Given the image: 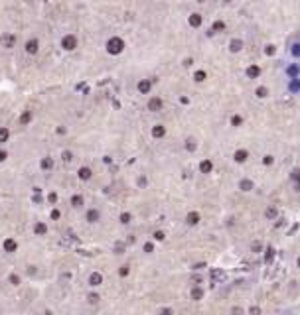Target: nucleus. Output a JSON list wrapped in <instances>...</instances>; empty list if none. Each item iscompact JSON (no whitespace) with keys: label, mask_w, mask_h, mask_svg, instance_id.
Returning <instances> with one entry per match:
<instances>
[{"label":"nucleus","mask_w":300,"mask_h":315,"mask_svg":"<svg viewBox=\"0 0 300 315\" xmlns=\"http://www.w3.org/2000/svg\"><path fill=\"white\" fill-rule=\"evenodd\" d=\"M91 175H93V172H91L89 168H81V169H79V177H81V179H91Z\"/></svg>","instance_id":"nucleus-12"},{"label":"nucleus","mask_w":300,"mask_h":315,"mask_svg":"<svg viewBox=\"0 0 300 315\" xmlns=\"http://www.w3.org/2000/svg\"><path fill=\"white\" fill-rule=\"evenodd\" d=\"M267 95H269V91H267V87H259V89H257V97H259V99H265Z\"/></svg>","instance_id":"nucleus-23"},{"label":"nucleus","mask_w":300,"mask_h":315,"mask_svg":"<svg viewBox=\"0 0 300 315\" xmlns=\"http://www.w3.org/2000/svg\"><path fill=\"white\" fill-rule=\"evenodd\" d=\"M211 168H213V164L210 162V160H205V162H201V164H200V169H201L203 173H210V172H211Z\"/></svg>","instance_id":"nucleus-11"},{"label":"nucleus","mask_w":300,"mask_h":315,"mask_svg":"<svg viewBox=\"0 0 300 315\" xmlns=\"http://www.w3.org/2000/svg\"><path fill=\"white\" fill-rule=\"evenodd\" d=\"M30 120H32V113H30V110H26V113L20 116V122H22V124H28Z\"/></svg>","instance_id":"nucleus-19"},{"label":"nucleus","mask_w":300,"mask_h":315,"mask_svg":"<svg viewBox=\"0 0 300 315\" xmlns=\"http://www.w3.org/2000/svg\"><path fill=\"white\" fill-rule=\"evenodd\" d=\"M154 238H156V240H164V232H154Z\"/></svg>","instance_id":"nucleus-32"},{"label":"nucleus","mask_w":300,"mask_h":315,"mask_svg":"<svg viewBox=\"0 0 300 315\" xmlns=\"http://www.w3.org/2000/svg\"><path fill=\"white\" fill-rule=\"evenodd\" d=\"M265 164H267V165H271V164H272V158H271V156H267V158H265Z\"/></svg>","instance_id":"nucleus-39"},{"label":"nucleus","mask_w":300,"mask_h":315,"mask_svg":"<svg viewBox=\"0 0 300 315\" xmlns=\"http://www.w3.org/2000/svg\"><path fill=\"white\" fill-rule=\"evenodd\" d=\"M89 282H91V286H99L101 282H103V276H101L99 272H93L91 278H89Z\"/></svg>","instance_id":"nucleus-5"},{"label":"nucleus","mask_w":300,"mask_h":315,"mask_svg":"<svg viewBox=\"0 0 300 315\" xmlns=\"http://www.w3.org/2000/svg\"><path fill=\"white\" fill-rule=\"evenodd\" d=\"M63 160H65V162H71V152H63Z\"/></svg>","instance_id":"nucleus-33"},{"label":"nucleus","mask_w":300,"mask_h":315,"mask_svg":"<svg viewBox=\"0 0 300 315\" xmlns=\"http://www.w3.org/2000/svg\"><path fill=\"white\" fill-rule=\"evenodd\" d=\"M201 296H203V292L200 290V287H196V290H192V297H194V300H201Z\"/></svg>","instance_id":"nucleus-24"},{"label":"nucleus","mask_w":300,"mask_h":315,"mask_svg":"<svg viewBox=\"0 0 300 315\" xmlns=\"http://www.w3.org/2000/svg\"><path fill=\"white\" fill-rule=\"evenodd\" d=\"M51 219H60V211H57V209L51 211Z\"/></svg>","instance_id":"nucleus-37"},{"label":"nucleus","mask_w":300,"mask_h":315,"mask_svg":"<svg viewBox=\"0 0 300 315\" xmlns=\"http://www.w3.org/2000/svg\"><path fill=\"white\" fill-rule=\"evenodd\" d=\"M4 250H6V252L16 250V240L14 238H6V240H4Z\"/></svg>","instance_id":"nucleus-7"},{"label":"nucleus","mask_w":300,"mask_h":315,"mask_svg":"<svg viewBox=\"0 0 300 315\" xmlns=\"http://www.w3.org/2000/svg\"><path fill=\"white\" fill-rule=\"evenodd\" d=\"M97 219H99V211L91 209V211L87 213V221H89V223H95V221H97Z\"/></svg>","instance_id":"nucleus-16"},{"label":"nucleus","mask_w":300,"mask_h":315,"mask_svg":"<svg viewBox=\"0 0 300 315\" xmlns=\"http://www.w3.org/2000/svg\"><path fill=\"white\" fill-rule=\"evenodd\" d=\"M241 47H243V41L241 40H233L231 41V51H239Z\"/></svg>","instance_id":"nucleus-20"},{"label":"nucleus","mask_w":300,"mask_h":315,"mask_svg":"<svg viewBox=\"0 0 300 315\" xmlns=\"http://www.w3.org/2000/svg\"><path fill=\"white\" fill-rule=\"evenodd\" d=\"M267 217H276V209H272V207H271V209H267Z\"/></svg>","instance_id":"nucleus-29"},{"label":"nucleus","mask_w":300,"mask_h":315,"mask_svg":"<svg viewBox=\"0 0 300 315\" xmlns=\"http://www.w3.org/2000/svg\"><path fill=\"white\" fill-rule=\"evenodd\" d=\"M186 148H188V150H196V144H194V140H188Z\"/></svg>","instance_id":"nucleus-31"},{"label":"nucleus","mask_w":300,"mask_h":315,"mask_svg":"<svg viewBox=\"0 0 300 315\" xmlns=\"http://www.w3.org/2000/svg\"><path fill=\"white\" fill-rule=\"evenodd\" d=\"M188 223H190V225H197V223H200V215H197L196 211H192L190 215H188Z\"/></svg>","instance_id":"nucleus-13"},{"label":"nucleus","mask_w":300,"mask_h":315,"mask_svg":"<svg viewBox=\"0 0 300 315\" xmlns=\"http://www.w3.org/2000/svg\"><path fill=\"white\" fill-rule=\"evenodd\" d=\"M259 73H261V69L257 67V65H253V67H249L247 69V75L251 77V79H255V77H259Z\"/></svg>","instance_id":"nucleus-15"},{"label":"nucleus","mask_w":300,"mask_h":315,"mask_svg":"<svg viewBox=\"0 0 300 315\" xmlns=\"http://www.w3.org/2000/svg\"><path fill=\"white\" fill-rule=\"evenodd\" d=\"M121 221H122V223H128V221H130V215H128V213H122V215H121Z\"/></svg>","instance_id":"nucleus-30"},{"label":"nucleus","mask_w":300,"mask_h":315,"mask_svg":"<svg viewBox=\"0 0 300 315\" xmlns=\"http://www.w3.org/2000/svg\"><path fill=\"white\" fill-rule=\"evenodd\" d=\"M245 160H247V152H245V150H237V152H235V162L243 164Z\"/></svg>","instance_id":"nucleus-10"},{"label":"nucleus","mask_w":300,"mask_h":315,"mask_svg":"<svg viewBox=\"0 0 300 315\" xmlns=\"http://www.w3.org/2000/svg\"><path fill=\"white\" fill-rule=\"evenodd\" d=\"M164 134H166V128H164V126H160V124H158V126H154V128H152V136H154V138H162Z\"/></svg>","instance_id":"nucleus-9"},{"label":"nucleus","mask_w":300,"mask_h":315,"mask_svg":"<svg viewBox=\"0 0 300 315\" xmlns=\"http://www.w3.org/2000/svg\"><path fill=\"white\" fill-rule=\"evenodd\" d=\"M122 47H125V41H122L121 38H111L109 41H107V51L113 53V55L121 53V51H122Z\"/></svg>","instance_id":"nucleus-1"},{"label":"nucleus","mask_w":300,"mask_h":315,"mask_svg":"<svg viewBox=\"0 0 300 315\" xmlns=\"http://www.w3.org/2000/svg\"><path fill=\"white\" fill-rule=\"evenodd\" d=\"M150 87H152V83H150V81H146V79L138 83V91H140V93H144V95H146L148 91H150Z\"/></svg>","instance_id":"nucleus-8"},{"label":"nucleus","mask_w":300,"mask_h":315,"mask_svg":"<svg viewBox=\"0 0 300 315\" xmlns=\"http://www.w3.org/2000/svg\"><path fill=\"white\" fill-rule=\"evenodd\" d=\"M26 51L28 53H38V40H30L26 44Z\"/></svg>","instance_id":"nucleus-6"},{"label":"nucleus","mask_w":300,"mask_h":315,"mask_svg":"<svg viewBox=\"0 0 300 315\" xmlns=\"http://www.w3.org/2000/svg\"><path fill=\"white\" fill-rule=\"evenodd\" d=\"M42 168H44V169H51L53 168V160L51 158H44V160H42Z\"/></svg>","instance_id":"nucleus-17"},{"label":"nucleus","mask_w":300,"mask_h":315,"mask_svg":"<svg viewBox=\"0 0 300 315\" xmlns=\"http://www.w3.org/2000/svg\"><path fill=\"white\" fill-rule=\"evenodd\" d=\"M128 274V266H122L121 268V276H126Z\"/></svg>","instance_id":"nucleus-34"},{"label":"nucleus","mask_w":300,"mask_h":315,"mask_svg":"<svg viewBox=\"0 0 300 315\" xmlns=\"http://www.w3.org/2000/svg\"><path fill=\"white\" fill-rule=\"evenodd\" d=\"M4 160H6V152L0 150V162H4Z\"/></svg>","instance_id":"nucleus-38"},{"label":"nucleus","mask_w":300,"mask_h":315,"mask_svg":"<svg viewBox=\"0 0 300 315\" xmlns=\"http://www.w3.org/2000/svg\"><path fill=\"white\" fill-rule=\"evenodd\" d=\"M71 205H73V207H81V205H83V199H81L79 195H73V197H71Z\"/></svg>","instance_id":"nucleus-21"},{"label":"nucleus","mask_w":300,"mask_h":315,"mask_svg":"<svg viewBox=\"0 0 300 315\" xmlns=\"http://www.w3.org/2000/svg\"><path fill=\"white\" fill-rule=\"evenodd\" d=\"M10 282H12V284H18L20 278H18V276H10Z\"/></svg>","instance_id":"nucleus-35"},{"label":"nucleus","mask_w":300,"mask_h":315,"mask_svg":"<svg viewBox=\"0 0 300 315\" xmlns=\"http://www.w3.org/2000/svg\"><path fill=\"white\" fill-rule=\"evenodd\" d=\"M241 189H243V191H251V189H253V181L243 179V181H241Z\"/></svg>","instance_id":"nucleus-18"},{"label":"nucleus","mask_w":300,"mask_h":315,"mask_svg":"<svg viewBox=\"0 0 300 315\" xmlns=\"http://www.w3.org/2000/svg\"><path fill=\"white\" fill-rule=\"evenodd\" d=\"M241 122H243V118H241V116H233V118H231V124H233V126H239Z\"/></svg>","instance_id":"nucleus-27"},{"label":"nucleus","mask_w":300,"mask_h":315,"mask_svg":"<svg viewBox=\"0 0 300 315\" xmlns=\"http://www.w3.org/2000/svg\"><path fill=\"white\" fill-rule=\"evenodd\" d=\"M8 140V128H0V142Z\"/></svg>","instance_id":"nucleus-26"},{"label":"nucleus","mask_w":300,"mask_h":315,"mask_svg":"<svg viewBox=\"0 0 300 315\" xmlns=\"http://www.w3.org/2000/svg\"><path fill=\"white\" fill-rule=\"evenodd\" d=\"M194 79L197 83H201V81H205V71H197L196 75H194Z\"/></svg>","instance_id":"nucleus-25"},{"label":"nucleus","mask_w":300,"mask_h":315,"mask_svg":"<svg viewBox=\"0 0 300 315\" xmlns=\"http://www.w3.org/2000/svg\"><path fill=\"white\" fill-rule=\"evenodd\" d=\"M0 44H2V47L10 49V47H14V44H16V36L14 34H4L2 38H0Z\"/></svg>","instance_id":"nucleus-3"},{"label":"nucleus","mask_w":300,"mask_h":315,"mask_svg":"<svg viewBox=\"0 0 300 315\" xmlns=\"http://www.w3.org/2000/svg\"><path fill=\"white\" fill-rule=\"evenodd\" d=\"M190 24L194 26V28H197V26L201 24V16H200V14H192V16H190Z\"/></svg>","instance_id":"nucleus-14"},{"label":"nucleus","mask_w":300,"mask_h":315,"mask_svg":"<svg viewBox=\"0 0 300 315\" xmlns=\"http://www.w3.org/2000/svg\"><path fill=\"white\" fill-rule=\"evenodd\" d=\"M46 231H47V227L44 223H38L36 225V234H46Z\"/></svg>","instance_id":"nucleus-22"},{"label":"nucleus","mask_w":300,"mask_h":315,"mask_svg":"<svg viewBox=\"0 0 300 315\" xmlns=\"http://www.w3.org/2000/svg\"><path fill=\"white\" fill-rule=\"evenodd\" d=\"M160 109H162V99H158V97L150 99V103H148V110L156 113V110H160Z\"/></svg>","instance_id":"nucleus-4"},{"label":"nucleus","mask_w":300,"mask_h":315,"mask_svg":"<svg viewBox=\"0 0 300 315\" xmlns=\"http://www.w3.org/2000/svg\"><path fill=\"white\" fill-rule=\"evenodd\" d=\"M61 47H63V49H67V51L75 49V47H77V40H75V36H63V38H61Z\"/></svg>","instance_id":"nucleus-2"},{"label":"nucleus","mask_w":300,"mask_h":315,"mask_svg":"<svg viewBox=\"0 0 300 315\" xmlns=\"http://www.w3.org/2000/svg\"><path fill=\"white\" fill-rule=\"evenodd\" d=\"M152 248H154V246H152L150 242H148V244H144V250H146V252H152Z\"/></svg>","instance_id":"nucleus-36"},{"label":"nucleus","mask_w":300,"mask_h":315,"mask_svg":"<svg viewBox=\"0 0 300 315\" xmlns=\"http://www.w3.org/2000/svg\"><path fill=\"white\" fill-rule=\"evenodd\" d=\"M223 28H225V24H223V22H215V24H213V30H215V32L223 30Z\"/></svg>","instance_id":"nucleus-28"}]
</instances>
